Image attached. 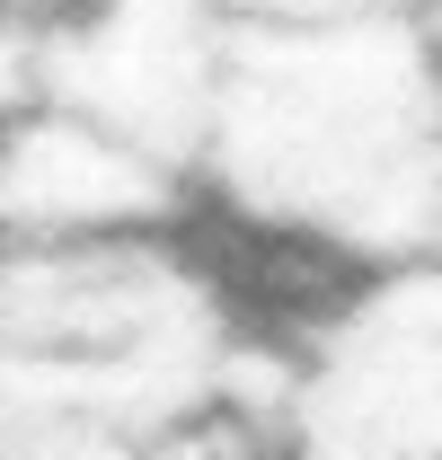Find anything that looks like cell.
<instances>
[{"instance_id":"3957f363","label":"cell","mask_w":442,"mask_h":460,"mask_svg":"<svg viewBox=\"0 0 442 460\" xmlns=\"http://www.w3.org/2000/svg\"><path fill=\"white\" fill-rule=\"evenodd\" d=\"M275 460H442V257L389 266L266 345Z\"/></svg>"},{"instance_id":"5b68a950","label":"cell","mask_w":442,"mask_h":460,"mask_svg":"<svg viewBox=\"0 0 442 460\" xmlns=\"http://www.w3.org/2000/svg\"><path fill=\"white\" fill-rule=\"evenodd\" d=\"M186 177L160 160L124 151L115 133L80 115L27 107L0 133V239H36V248H107V239H151L177 222Z\"/></svg>"},{"instance_id":"277c9868","label":"cell","mask_w":442,"mask_h":460,"mask_svg":"<svg viewBox=\"0 0 442 460\" xmlns=\"http://www.w3.org/2000/svg\"><path fill=\"white\" fill-rule=\"evenodd\" d=\"M221 45H230L221 9H80V18H45L36 107L115 133L124 151L160 160L168 177H195L204 142H213V107H221Z\"/></svg>"},{"instance_id":"6da1fadb","label":"cell","mask_w":442,"mask_h":460,"mask_svg":"<svg viewBox=\"0 0 442 460\" xmlns=\"http://www.w3.org/2000/svg\"><path fill=\"white\" fill-rule=\"evenodd\" d=\"M248 230L354 257L363 275L442 257V45L389 9H239L204 142Z\"/></svg>"},{"instance_id":"8992f818","label":"cell","mask_w":442,"mask_h":460,"mask_svg":"<svg viewBox=\"0 0 442 460\" xmlns=\"http://www.w3.org/2000/svg\"><path fill=\"white\" fill-rule=\"evenodd\" d=\"M36 71H45V18L0 9V133L36 107Z\"/></svg>"},{"instance_id":"7a4b0ae2","label":"cell","mask_w":442,"mask_h":460,"mask_svg":"<svg viewBox=\"0 0 442 460\" xmlns=\"http://www.w3.org/2000/svg\"><path fill=\"white\" fill-rule=\"evenodd\" d=\"M266 345L204 266L160 239H0V416L27 434H195L257 425ZM266 434V425H257Z\"/></svg>"}]
</instances>
